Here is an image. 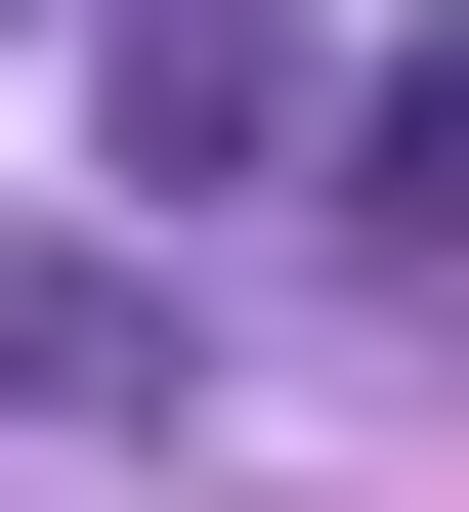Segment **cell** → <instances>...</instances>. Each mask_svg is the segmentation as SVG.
Instances as JSON below:
<instances>
[{"mask_svg": "<svg viewBox=\"0 0 469 512\" xmlns=\"http://www.w3.org/2000/svg\"><path fill=\"white\" fill-rule=\"evenodd\" d=\"M214 128H299V0H128V171H214Z\"/></svg>", "mask_w": 469, "mask_h": 512, "instance_id": "cell-1", "label": "cell"}, {"mask_svg": "<svg viewBox=\"0 0 469 512\" xmlns=\"http://www.w3.org/2000/svg\"><path fill=\"white\" fill-rule=\"evenodd\" d=\"M342 128H384L342 214H427V256H469V0H427V43H384V86H342Z\"/></svg>", "mask_w": 469, "mask_h": 512, "instance_id": "cell-2", "label": "cell"}]
</instances>
